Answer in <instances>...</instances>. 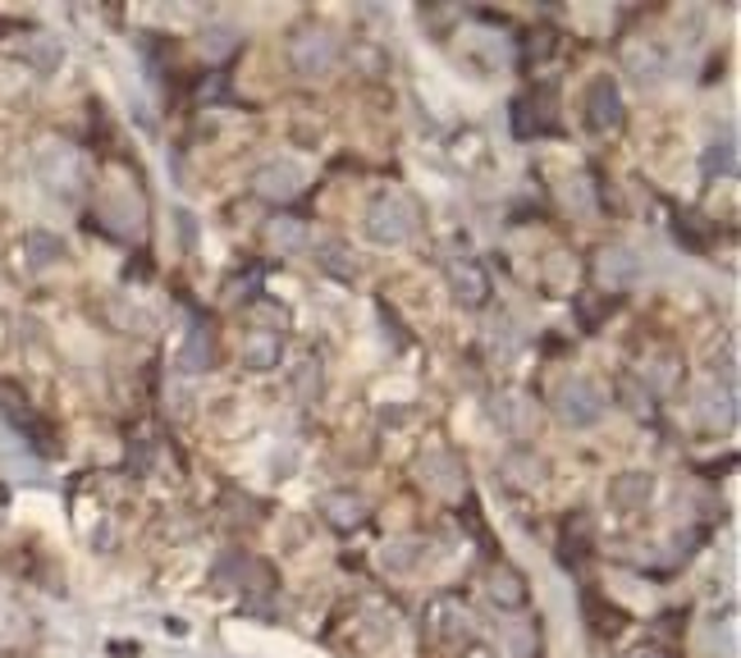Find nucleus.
Returning <instances> with one entry per match:
<instances>
[{
  "mask_svg": "<svg viewBox=\"0 0 741 658\" xmlns=\"http://www.w3.org/2000/svg\"><path fill=\"white\" fill-rule=\"evenodd\" d=\"M558 416L568 421V425H595L604 416V393L591 384V380H568L558 393Z\"/></svg>",
  "mask_w": 741,
  "mask_h": 658,
  "instance_id": "f257e3e1",
  "label": "nucleus"
},
{
  "mask_svg": "<svg viewBox=\"0 0 741 658\" xmlns=\"http://www.w3.org/2000/svg\"><path fill=\"white\" fill-rule=\"evenodd\" d=\"M426 622H430V631L440 636V640H467V636H471V627H476V618L467 612V603H462L458 595H440V599H430Z\"/></svg>",
  "mask_w": 741,
  "mask_h": 658,
  "instance_id": "f03ea898",
  "label": "nucleus"
},
{
  "mask_svg": "<svg viewBox=\"0 0 741 658\" xmlns=\"http://www.w3.org/2000/svg\"><path fill=\"white\" fill-rule=\"evenodd\" d=\"M586 119H591L595 134H608V128L623 124V97H618L614 78H595L586 87Z\"/></svg>",
  "mask_w": 741,
  "mask_h": 658,
  "instance_id": "7ed1b4c3",
  "label": "nucleus"
},
{
  "mask_svg": "<svg viewBox=\"0 0 741 658\" xmlns=\"http://www.w3.org/2000/svg\"><path fill=\"white\" fill-rule=\"evenodd\" d=\"M298 184H302V169L293 160H271L256 169V193L271 202H289L298 193Z\"/></svg>",
  "mask_w": 741,
  "mask_h": 658,
  "instance_id": "20e7f679",
  "label": "nucleus"
},
{
  "mask_svg": "<svg viewBox=\"0 0 741 658\" xmlns=\"http://www.w3.org/2000/svg\"><path fill=\"white\" fill-rule=\"evenodd\" d=\"M293 65H298V73H325L330 65H334V41L325 37V32H308L302 41H293Z\"/></svg>",
  "mask_w": 741,
  "mask_h": 658,
  "instance_id": "39448f33",
  "label": "nucleus"
},
{
  "mask_svg": "<svg viewBox=\"0 0 741 658\" xmlns=\"http://www.w3.org/2000/svg\"><path fill=\"white\" fill-rule=\"evenodd\" d=\"M0 412H6L10 421H14V430H23L28 439H32V444L41 449V453H47L51 449V434H47V425H41L37 416H32V407L19 399V393H10V389H0Z\"/></svg>",
  "mask_w": 741,
  "mask_h": 658,
  "instance_id": "423d86ee",
  "label": "nucleus"
},
{
  "mask_svg": "<svg viewBox=\"0 0 741 658\" xmlns=\"http://www.w3.org/2000/svg\"><path fill=\"white\" fill-rule=\"evenodd\" d=\"M321 517L334 526V531H353V526H362V517H367V503L353 499L348 490H339V494L321 499Z\"/></svg>",
  "mask_w": 741,
  "mask_h": 658,
  "instance_id": "0eeeda50",
  "label": "nucleus"
},
{
  "mask_svg": "<svg viewBox=\"0 0 741 658\" xmlns=\"http://www.w3.org/2000/svg\"><path fill=\"white\" fill-rule=\"evenodd\" d=\"M449 279H454V288H458V297L467 306H481L490 297V279H486V271L476 266V261H458V266L449 271Z\"/></svg>",
  "mask_w": 741,
  "mask_h": 658,
  "instance_id": "6e6552de",
  "label": "nucleus"
},
{
  "mask_svg": "<svg viewBox=\"0 0 741 658\" xmlns=\"http://www.w3.org/2000/svg\"><path fill=\"white\" fill-rule=\"evenodd\" d=\"M243 362L252 371H271L280 366V334H266V330H256L243 338Z\"/></svg>",
  "mask_w": 741,
  "mask_h": 658,
  "instance_id": "1a4fd4ad",
  "label": "nucleus"
},
{
  "mask_svg": "<svg viewBox=\"0 0 741 658\" xmlns=\"http://www.w3.org/2000/svg\"><path fill=\"white\" fill-rule=\"evenodd\" d=\"M367 234H371L376 243H399V238L408 234V225H403V215L389 206V202H376L371 215H367Z\"/></svg>",
  "mask_w": 741,
  "mask_h": 658,
  "instance_id": "9d476101",
  "label": "nucleus"
},
{
  "mask_svg": "<svg viewBox=\"0 0 741 658\" xmlns=\"http://www.w3.org/2000/svg\"><path fill=\"white\" fill-rule=\"evenodd\" d=\"M490 599L499 608H521V603H527V581H521V572H513L508 562H499V572L490 581Z\"/></svg>",
  "mask_w": 741,
  "mask_h": 658,
  "instance_id": "9b49d317",
  "label": "nucleus"
},
{
  "mask_svg": "<svg viewBox=\"0 0 741 658\" xmlns=\"http://www.w3.org/2000/svg\"><path fill=\"white\" fill-rule=\"evenodd\" d=\"M650 499V475H618L608 485V503L614 508H641Z\"/></svg>",
  "mask_w": 741,
  "mask_h": 658,
  "instance_id": "f8f14e48",
  "label": "nucleus"
},
{
  "mask_svg": "<svg viewBox=\"0 0 741 658\" xmlns=\"http://www.w3.org/2000/svg\"><path fill=\"white\" fill-rule=\"evenodd\" d=\"M188 371H206V362H211V338L202 334V330H193V338H188V347H184V357H179Z\"/></svg>",
  "mask_w": 741,
  "mask_h": 658,
  "instance_id": "ddd939ff",
  "label": "nucleus"
},
{
  "mask_svg": "<svg viewBox=\"0 0 741 658\" xmlns=\"http://www.w3.org/2000/svg\"><path fill=\"white\" fill-rule=\"evenodd\" d=\"M302 238H308V234H302V225H298V219H280V225L271 229V243H275V247H284V252L302 247Z\"/></svg>",
  "mask_w": 741,
  "mask_h": 658,
  "instance_id": "4468645a",
  "label": "nucleus"
},
{
  "mask_svg": "<svg viewBox=\"0 0 741 658\" xmlns=\"http://www.w3.org/2000/svg\"><path fill=\"white\" fill-rule=\"evenodd\" d=\"M614 271L618 279H632L636 275V266H632V252H614V256H604V275Z\"/></svg>",
  "mask_w": 741,
  "mask_h": 658,
  "instance_id": "2eb2a0df",
  "label": "nucleus"
},
{
  "mask_svg": "<svg viewBox=\"0 0 741 658\" xmlns=\"http://www.w3.org/2000/svg\"><path fill=\"white\" fill-rule=\"evenodd\" d=\"M412 544H394V549H384V567H394V572H408L412 567Z\"/></svg>",
  "mask_w": 741,
  "mask_h": 658,
  "instance_id": "dca6fc26",
  "label": "nucleus"
}]
</instances>
